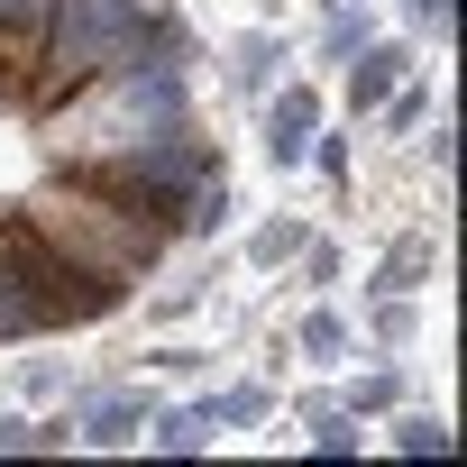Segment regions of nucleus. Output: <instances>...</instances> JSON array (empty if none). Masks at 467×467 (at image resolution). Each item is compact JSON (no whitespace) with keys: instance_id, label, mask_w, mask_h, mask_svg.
Returning a JSON list of instances; mask_svg holds the SVG:
<instances>
[{"instance_id":"1","label":"nucleus","mask_w":467,"mask_h":467,"mask_svg":"<svg viewBox=\"0 0 467 467\" xmlns=\"http://www.w3.org/2000/svg\"><path fill=\"white\" fill-rule=\"evenodd\" d=\"M28 229L74 266V275H92V285H110L119 294V275H138L156 248H165V211L156 202H138V192H56V183H37L28 192Z\"/></svg>"},{"instance_id":"3","label":"nucleus","mask_w":467,"mask_h":467,"mask_svg":"<svg viewBox=\"0 0 467 467\" xmlns=\"http://www.w3.org/2000/svg\"><path fill=\"white\" fill-rule=\"evenodd\" d=\"M303 129H312V101L294 92V101L275 110V156H303Z\"/></svg>"},{"instance_id":"4","label":"nucleus","mask_w":467,"mask_h":467,"mask_svg":"<svg viewBox=\"0 0 467 467\" xmlns=\"http://www.w3.org/2000/svg\"><path fill=\"white\" fill-rule=\"evenodd\" d=\"M47 10H56V0H0V28H37Z\"/></svg>"},{"instance_id":"2","label":"nucleus","mask_w":467,"mask_h":467,"mask_svg":"<svg viewBox=\"0 0 467 467\" xmlns=\"http://www.w3.org/2000/svg\"><path fill=\"white\" fill-rule=\"evenodd\" d=\"M28 192H37V147L0 129V202H28Z\"/></svg>"}]
</instances>
